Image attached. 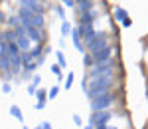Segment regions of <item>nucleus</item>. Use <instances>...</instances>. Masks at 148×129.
<instances>
[{
  "label": "nucleus",
  "mask_w": 148,
  "mask_h": 129,
  "mask_svg": "<svg viewBox=\"0 0 148 129\" xmlns=\"http://www.w3.org/2000/svg\"><path fill=\"white\" fill-rule=\"evenodd\" d=\"M75 2H81V0H75Z\"/></svg>",
  "instance_id": "43"
},
{
  "label": "nucleus",
  "mask_w": 148,
  "mask_h": 129,
  "mask_svg": "<svg viewBox=\"0 0 148 129\" xmlns=\"http://www.w3.org/2000/svg\"><path fill=\"white\" fill-rule=\"evenodd\" d=\"M57 94H59V87H57V85H53V87L47 92V99H56Z\"/></svg>",
  "instance_id": "27"
},
{
  "label": "nucleus",
  "mask_w": 148,
  "mask_h": 129,
  "mask_svg": "<svg viewBox=\"0 0 148 129\" xmlns=\"http://www.w3.org/2000/svg\"><path fill=\"white\" fill-rule=\"evenodd\" d=\"M22 68H24V71H30V74H32V71H36L40 66L36 64V60H30V62H26V64H24Z\"/></svg>",
  "instance_id": "21"
},
{
  "label": "nucleus",
  "mask_w": 148,
  "mask_h": 129,
  "mask_svg": "<svg viewBox=\"0 0 148 129\" xmlns=\"http://www.w3.org/2000/svg\"><path fill=\"white\" fill-rule=\"evenodd\" d=\"M71 28H73V26L63 20V22H61V38H67V36H71Z\"/></svg>",
  "instance_id": "20"
},
{
  "label": "nucleus",
  "mask_w": 148,
  "mask_h": 129,
  "mask_svg": "<svg viewBox=\"0 0 148 129\" xmlns=\"http://www.w3.org/2000/svg\"><path fill=\"white\" fill-rule=\"evenodd\" d=\"M75 6H77V10L81 14H85V12H89L95 8V2L93 0H81V2H75Z\"/></svg>",
  "instance_id": "14"
},
{
  "label": "nucleus",
  "mask_w": 148,
  "mask_h": 129,
  "mask_svg": "<svg viewBox=\"0 0 148 129\" xmlns=\"http://www.w3.org/2000/svg\"><path fill=\"white\" fill-rule=\"evenodd\" d=\"M123 24V28H130V26H132V20H130V18H126L125 22H121Z\"/></svg>",
  "instance_id": "37"
},
{
  "label": "nucleus",
  "mask_w": 148,
  "mask_h": 129,
  "mask_svg": "<svg viewBox=\"0 0 148 129\" xmlns=\"http://www.w3.org/2000/svg\"><path fill=\"white\" fill-rule=\"evenodd\" d=\"M79 28V38L87 44L89 40H93L95 38V34H97V30H95V26L93 24H89V26H77Z\"/></svg>",
  "instance_id": "9"
},
{
  "label": "nucleus",
  "mask_w": 148,
  "mask_h": 129,
  "mask_svg": "<svg viewBox=\"0 0 148 129\" xmlns=\"http://www.w3.org/2000/svg\"><path fill=\"white\" fill-rule=\"evenodd\" d=\"M113 76H101V78H93L87 82V92L85 95L89 97V99H95V97H99V95H105L109 94L111 89H113Z\"/></svg>",
  "instance_id": "1"
},
{
  "label": "nucleus",
  "mask_w": 148,
  "mask_h": 129,
  "mask_svg": "<svg viewBox=\"0 0 148 129\" xmlns=\"http://www.w3.org/2000/svg\"><path fill=\"white\" fill-rule=\"evenodd\" d=\"M4 20H6V18H4V14L0 12V22H4Z\"/></svg>",
  "instance_id": "39"
},
{
  "label": "nucleus",
  "mask_w": 148,
  "mask_h": 129,
  "mask_svg": "<svg viewBox=\"0 0 148 129\" xmlns=\"http://www.w3.org/2000/svg\"><path fill=\"white\" fill-rule=\"evenodd\" d=\"M24 129H30V127H24Z\"/></svg>",
  "instance_id": "44"
},
{
  "label": "nucleus",
  "mask_w": 148,
  "mask_h": 129,
  "mask_svg": "<svg viewBox=\"0 0 148 129\" xmlns=\"http://www.w3.org/2000/svg\"><path fill=\"white\" fill-rule=\"evenodd\" d=\"M126 18H128V12H126L125 8H121V6H114V20L125 22Z\"/></svg>",
  "instance_id": "15"
},
{
  "label": "nucleus",
  "mask_w": 148,
  "mask_h": 129,
  "mask_svg": "<svg viewBox=\"0 0 148 129\" xmlns=\"http://www.w3.org/2000/svg\"><path fill=\"white\" fill-rule=\"evenodd\" d=\"M49 71H51L56 78H59V80H61V68H59V66H49Z\"/></svg>",
  "instance_id": "28"
},
{
  "label": "nucleus",
  "mask_w": 148,
  "mask_h": 129,
  "mask_svg": "<svg viewBox=\"0 0 148 129\" xmlns=\"http://www.w3.org/2000/svg\"><path fill=\"white\" fill-rule=\"evenodd\" d=\"M20 48L16 46V42H8V56H18Z\"/></svg>",
  "instance_id": "22"
},
{
  "label": "nucleus",
  "mask_w": 148,
  "mask_h": 129,
  "mask_svg": "<svg viewBox=\"0 0 148 129\" xmlns=\"http://www.w3.org/2000/svg\"><path fill=\"white\" fill-rule=\"evenodd\" d=\"M114 101H116V97L109 92V94L99 95V97L91 99V109L93 111H107L111 105H114Z\"/></svg>",
  "instance_id": "3"
},
{
  "label": "nucleus",
  "mask_w": 148,
  "mask_h": 129,
  "mask_svg": "<svg viewBox=\"0 0 148 129\" xmlns=\"http://www.w3.org/2000/svg\"><path fill=\"white\" fill-rule=\"evenodd\" d=\"M113 111L111 109H107V111H93L91 113V119H89V125L93 127H97V125H107L111 119H113Z\"/></svg>",
  "instance_id": "5"
},
{
  "label": "nucleus",
  "mask_w": 148,
  "mask_h": 129,
  "mask_svg": "<svg viewBox=\"0 0 148 129\" xmlns=\"http://www.w3.org/2000/svg\"><path fill=\"white\" fill-rule=\"evenodd\" d=\"M61 4L67 6V8H73V6H75V0H61Z\"/></svg>",
  "instance_id": "31"
},
{
  "label": "nucleus",
  "mask_w": 148,
  "mask_h": 129,
  "mask_svg": "<svg viewBox=\"0 0 148 129\" xmlns=\"http://www.w3.org/2000/svg\"><path fill=\"white\" fill-rule=\"evenodd\" d=\"M56 12H57V16H59V18H65V12H63V8H61V6H57Z\"/></svg>",
  "instance_id": "35"
},
{
  "label": "nucleus",
  "mask_w": 148,
  "mask_h": 129,
  "mask_svg": "<svg viewBox=\"0 0 148 129\" xmlns=\"http://www.w3.org/2000/svg\"><path fill=\"white\" fill-rule=\"evenodd\" d=\"M93 64H95V62H93V56L89 54V52H85V54H83V68L91 70V68H93Z\"/></svg>",
  "instance_id": "19"
},
{
  "label": "nucleus",
  "mask_w": 148,
  "mask_h": 129,
  "mask_svg": "<svg viewBox=\"0 0 148 129\" xmlns=\"http://www.w3.org/2000/svg\"><path fill=\"white\" fill-rule=\"evenodd\" d=\"M56 58H57V66H59V68H67V60H65V56H63L61 50H56Z\"/></svg>",
  "instance_id": "18"
},
{
  "label": "nucleus",
  "mask_w": 148,
  "mask_h": 129,
  "mask_svg": "<svg viewBox=\"0 0 148 129\" xmlns=\"http://www.w3.org/2000/svg\"><path fill=\"white\" fill-rule=\"evenodd\" d=\"M36 89H38V87H36V85H32V83L28 85V94H30V95H36Z\"/></svg>",
  "instance_id": "36"
},
{
  "label": "nucleus",
  "mask_w": 148,
  "mask_h": 129,
  "mask_svg": "<svg viewBox=\"0 0 148 129\" xmlns=\"http://www.w3.org/2000/svg\"><path fill=\"white\" fill-rule=\"evenodd\" d=\"M87 82H89V78H83V80H81V89H83V92H87Z\"/></svg>",
  "instance_id": "34"
},
{
  "label": "nucleus",
  "mask_w": 148,
  "mask_h": 129,
  "mask_svg": "<svg viewBox=\"0 0 148 129\" xmlns=\"http://www.w3.org/2000/svg\"><path fill=\"white\" fill-rule=\"evenodd\" d=\"M18 4L24 6V8H28V10L34 12V14H44V12H46L44 4H40L38 0H18Z\"/></svg>",
  "instance_id": "8"
},
{
  "label": "nucleus",
  "mask_w": 148,
  "mask_h": 129,
  "mask_svg": "<svg viewBox=\"0 0 148 129\" xmlns=\"http://www.w3.org/2000/svg\"><path fill=\"white\" fill-rule=\"evenodd\" d=\"M73 123H75L77 127H81V125H83V121H81V117H79V115H77V113L73 115Z\"/></svg>",
  "instance_id": "32"
},
{
  "label": "nucleus",
  "mask_w": 148,
  "mask_h": 129,
  "mask_svg": "<svg viewBox=\"0 0 148 129\" xmlns=\"http://www.w3.org/2000/svg\"><path fill=\"white\" fill-rule=\"evenodd\" d=\"M73 80H75V74H73V71H69L67 78H65V83H63V85H65V89H71V85H73Z\"/></svg>",
  "instance_id": "24"
},
{
  "label": "nucleus",
  "mask_w": 148,
  "mask_h": 129,
  "mask_svg": "<svg viewBox=\"0 0 148 129\" xmlns=\"http://www.w3.org/2000/svg\"><path fill=\"white\" fill-rule=\"evenodd\" d=\"M113 44H107L105 48H101V50H97V52H93V62L95 64H101V62H107L109 58H113Z\"/></svg>",
  "instance_id": "7"
},
{
  "label": "nucleus",
  "mask_w": 148,
  "mask_h": 129,
  "mask_svg": "<svg viewBox=\"0 0 148 129\" xmlns=\"http://www.w3.org/2000/svg\"><path fill=\"white\" fill-rule=\"evenodd\" d=\"M116 66L114 58H109L107 62H101V64H93V68L89 70V80L93 78H101V76H113V68Z\"/></svg>",
  "instance_id": "2"
},
{
  "label": "nucleus",
  "mask_w": 148,
  "mask_h": 129,
  "mask_svg": "<svg viewBox=\"0 0 148 129\" xmlns=\"http://www.w3.org/2000/svg\"><path fill=\"white\" fill-rule=\"evenodd\" d=\"M24 30H26V36L30 38L32 44H44V42H46V34H44V30L34 28V26H26Z\"/></svg>",
  "instance_id": "6"
},
{
  "label": "nucleus",
  "mask_w": 148,
  "mask_h": 129,
  "mask_svg": "<svg viewBox=\"0 0 148 129\" xmlns=\"http://www.w3.org/2000/svg\"><path fill=\"white\" fill-rule=\"evenodd\" d=\"M40 129H53V127H51L49 121H42V123H40Z\"/></svg>",
  "instance_id": "33"
},
{
  "label": "nucleus",
  "mask_w": 148,
  "mask_h": 129,
  "mask_svg": "<svg viewBox=\"0 0 148 129\" xmlns=\"http://www.w3.org/2000/svg\"><path fill=\"white\" fill-rule=\"evenodd\" d=\"M16 46L20 48V52H30L32 42H30V38H28V36H18V38H16Z\"/></svg>",
  "instance_id": "13"
},
{
  "label": "nucleus",
  "mask_w": 148,
  "mask_h": 129,
  "mask_svg": "<svg viewBox=\"0 0 148 129\" xmlns=\"http://www.w3.org/2000/svg\"><path fill=\"white\" fill-rule=\"evenodd\" d=\"M44 107H46V101H38L36 103V109H44Z\"/></svg>",
  "instance_id": "38"
},
{
  "label": "nucleus",
  "mask_w": 148,
  "mask_h": 129,
  "mask_svg": "<svg viewBox=\"0 0 148 129\" xmlns=\"http://www.w3.org/2000/svg\"><path fill=\"white\" fill-rule=\"evenodd\" d=\"M83 129H93V125H87V127H83Z\"/></svg>",
  "instance_id": "40"
},
{
  "label": "nucleus",
  "mask_w": 148,
  "mask_h": 129,
  "mask_svg": "<svg viewBox=\"0 0 148 129\" xmlns=\"http://www.w3.org/2000/svg\"><path fill=\"white\" fill-rule=\"evenodd\" d=\"M107 44H111V42H109V34H107V32H97V34H95V38H93V40H89V42L85 44V52L93 54V52H97V50L105 48Z\"/></svg>",
  "instance_id": "4"
},
{
  "label": "nucleus",
  "mask_w": 148,
  "mask_h": 129,
  "mask_svg": "<svg viewBox=\"0 0 148 129\" xmlns=\"http://www.w3.org/2000/svg\"><path fill=\"white\" fill-rule=\"evenodd\" d=\"M38 2H40V4H42V2H46V0H38Z\"/></svg>",
  "instance_id": "41"
},
{
  "label": "nucleus",
  "mask_w": 148,
  "mask_h": 129,
  "mask_svg": "<svg viewBox=\"0 0 148 129\" xmlns=\"http://www.w3.org/2000/svg\"><path fill=\"white\" fill-rule=\"evenodd\" d=\"M71 40H73V46L77 48V52L85 54V46L81 44V38H79V28H71Z\"/></svg>",
  "instance_id": "12"
},
{
  "label": "nucleus",
  "mask_w": 148,
  "mask_h": 129,
  "mask_svg": "<svg viewBox=\"0 0 148 129\" xmlns=\"http://www.w3.org/2000/svg\"><path fill=\"white\" fill-rule=\"evenodd\" d=\"M36 99H38V101H46L47 99V92L46 89H36Z\"/></svg>",
  "instance_id": "25"
},
{
  "label": "nucleus",
  "mask_w": 148,
  "mask_h": 129,
  "mask_svg": "<svg viewBox=\"0 0 148 129\" xmlns=\"http://www.w3.org/2000/svg\"><path fill=\"white\" fill-rule=\"evenodd\" d=\"M20 20H26V18H20ZM28 22H30V26H34V28H40V30H44V26H46L44 14H32V16L28 18Z\"/></svg>",
  "instance_id": "11"
},
{
  "label": "nucleus",
  "mask_w": 148,
  "mask_h": 129,
  "mask_svg": "<svg viewBox=\"0 0 148 129\" xmlns=\"http://www.w3.org/2000/svg\"><path fill=\"white\" fill-rule=\"evenodd\" d=\"M10 92H12V85H10V83H8V82L2 83V94H10Z\"/></svg>",
  "instance_id": "30"
},
{
  "label": "nucleus",
  "mask_w": 148,
  "mask_h": 129,
  "mask_svg": "<svg viewBox=\"0 0 148 129\" xmlns=\"http://www.w3.org/2000/svg\"><path fill=\"white\" fill-rule=\"evenodd\" d=\"M42 54H44V48H42V44H36V46L30 48V56H32V60H38Z\"/></svg>",
  "instance_id": "16"
},
{
  "label": "nucleus",
  "mask_w": 148,
  "mask_h": 129,
  "mask_svg": "<svg viewBox=\"0 0 148 129\" xmlns=\"http://www.w3.org/2000/svg\"><path fill=\"white\" fill-rule=\"evenodd\" d=\"M97 16H99V10H97V8H93V10L85 12V14H81V18H79V26H89V24H95Z\"/></svg>",
  "instance_id": "10"
},
{
  "label": "nucleus",
  "mask_w": 148,
  "mask_h": 129,
  "mask_svg": "<svg viewBox=\"0 0 148 129\" xmlns=\"http://www.w3.org/2000/svg\"><path fill=\"white\" fill-rule=\"evenodd\" d=\"M10 113H12V117H14V119H18L20 123H22V121H24L22 109H20V107H18V105H12V107H10Z\"/></svg>",
  "instance_id": "17"
},
{
  "label": "nucleus",
  "mask_w": 148,
  "mask_h": 129,
  "mask_svg": "<svg viewBox=\"0 0 148 129\" xmlns=\"http://www.w3.org/2000/svg\"><path fill=\"white\" fill-rule=\"evenodd\" d=\"M6 22H8V26L16 28V26L20 24V18H18V16H10V18H6Z\"/></svg>",
  "instance_id": "26"
},
{
  "label": "nucleus",
  "mask_w": 148,
  "mask_h": 129,
  "mask_svg": "<svg viewBox=\"0 0 148 129\" xmlns=\"http://www.w3.org/2000/svg\"><path fill=\"white\" fill-rule=\"evenodd\" d=\"M40 83H42V76H40V74H36L34 78H32V85H36V87H38Z\"/></svg>",
  "instance_id": "29"
},
{
  "label": "nucleus",
  "mask_w": 148,
  "mask_h": 129,
  "mask_svg": "<svg viewBox=\"0 0 148 129\" xmlns=\"http://www.w3.org/2000/svg\"><path fill=\"white\" fill-rule=\"evenodd\" d=\"M34 129H40V125H38V127H34Z\"/></svg>",
  "instance_id": "42"
},
{
  "label": "nucleus",
  "mask_w": 148,
  "mask_h": 129,
  "mask_svg": "<svg viewBox=\"0 0 148 129\" xmlns=\"http://www.w3.org/2000/svg\"><path fill=\"white\" fill-rule=\"evenodd\" d=\"M4 42H6V44H8V42H16L14 30H6V32H4Z\"/></svg>",
  "instance_id": "23"
}]
</instances>
